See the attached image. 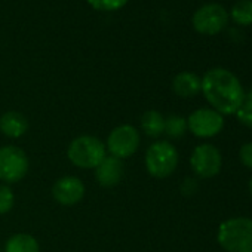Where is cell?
<instances>
[{
    "mask_svg": "<svg viewBox=\"0 0 252 252\" xmlns=\"http://www.w3.org/2000/svg\"><path fill=\"white\" fill-rule=\"evenodd\" d=\"M123 178V162L113 156H105L102 162L95 168V180L99 186L111 189L117 186Z\"/></svg>",
    "mask_w": 252,
    "mask_h": 252,
    "instance_id": "8fae6325",
    "label": "cell"
},
{
    "mask_svg": "<svg viewBox=\"0 0 252 252\" xmlns=\"http://www.w3.org/2000/svg\"><path fill=\"white\" fill-rule=\"evenodd\" d=\"M29 158L24 150L15 146L0 147V180L6 184L21 181L29 172Z\"/></svg>",
    "mask_w": 252,
    "mask_h": 252,
    "instance_id": "8992f818",
    "label": "cell"
},
{
    "mask_svg": "<svg viewBox=\"0 0 252 252\" xmlns=\"http://www.w3.org/2000/svg\"><path fill=\"white\" fill-rule=\"evenodd\" d=\"M91 8L101 12H114L122 9L129 0H86Z\"/></svg>",
    "mask_w": 252,
    "mask_h": 252,
    "instance_id": "d6986e66",
    "label": "cell"
},
{
    "mask_svg": "<svg viewBox=\"0 0 252 252\" xmlns=\"http://www.w3.org/2000/svg\"><path fill=\"white\" fill-rule=\"evenodd\" d=\"M172 89L180 98H193L202 91V79L191 71L178 73L172 80Z\"/></svg>",
    "mask_w": 252,
    "mask_h": 252,
    "instance_id": "4fadbf2b",
    "label": "cell"
},
{
    "mask_svg": "<svg viewBox=\"0 0 252 252\" xmlns=\"http://www.w3.org/2000/svg\"><path fill=\"white\" fill-rule=\"evenodd\" d=\"M187 120L183 116L171 114L165 117V134L171 138H181L187 131Z\"/></svg>",
    "mask_w": 252,
    "mask_h": 252,
    "instance_id": "e0dca14e",
    "label": "cell"
},
{
    "mask_svg": "<svg viewBox=\"0 0 252 252\" xmlns=\"http://www.w3.org/2000/svg\"><path fill=\"white\" fill-rule=\"evenodd\" d=\"M141 129L150 138H158L165 132V117L156 110H147L141 116Z\"/></svg>",
    "mask_w": 252,
    "mask_h": 252,
    "instance_id": "5bb4252c",
    "label": "cell"
},
{
    "mask_svg": "<svg viewBox=\"0 0 252 252\" xmlns=\"http://www.w3.org/2000/svg\"><path fill=\"white\" fill-rule=\"evenodd\" d=\"M224 126L222 116L211 108H199L187 119V128L199 138H211L221 132Z\"/></svg>",
    "mask_w": 252,
    "mask_h": 252,
    "instance_id": "ba28073f",
    "label": "cell"
},
{
    "mask_svg": "<svg viewBox=\"0 0 252 252\" xmlns=\"http://www.w3.org/2000/svg\"><path fill=\"white\" fill-rule=\"evenodd\" d=\"M178 166V152L168 141H156L146 152L147 172L159 180L171 177Z\"/></svg>",
    "mask_w": 252,
    "mask_h": 252,
    "instance_id": "277c9868",
    "label": "cell"
},
{
    "mask_svg": "<svg viewBox=\"0 0 252 252\" xmlns=\"http://www.w3.org/2000/svg\"><path fill=\"white\" fill-rule=\"evenodd\" d=\"M181 190L184 194H193L197 190V184L193 181V178H186V181L181 186Z\"/></svg>",
    "mask_w": 252,
    "mask_h": 252,
    "instance_id": "7402d4cb",
    "label": "cell"
},
{
    "mask_svg": "<svg viewBox=\"0 0 252 252\" xmlns=\"http://www.w3.org/2000/svg\"><path fill=\"white\" fill-rule=\"evenodd\" d=\"M29 131V120L18 111H6L0 117V132L8 138H21Z\"/></svg>",
    "mask_w": 252,
    "mask_h": 252,
    "instance_id": "7c38bea8",
    "label": "cell"
},
{
    "mask_svg": "<svg viewBox=\"0 0 252 252\" xmlns=\"http://www.w3.org/2000/svg\"><path fill=\"white\" fill-rule=\"evenodd\" d=\"M191 23L197 33L205 36H215L225 29L228 23V14L224 6L218 3H208L194 12Z\"/></svg>",
    "mask_w": 252,
    "mask_h": 252,
    "instance_id": "52a82bcc",
    "label": "cell"
},
{
    "mask_svg": "<svg viewBox=\"0 0 252 252\" xmlns=\"http://www.w3.org/2000/svg\"><path fill=\"white\" fill-rule=\"evenodd\" d=\"M5 252H40V246L32 234L18 233L6 240Z\"/></svg>",
    "mask_w": 252,
    "mask_h": 252,
    "instance_id": "9a60e30c",
    "label": "cell"
},
{
    "mask_svg": "<svg viewBox=\"0 0 252 252\" xmlns=\"http://www.w3.org/2000/svg\"><path fill=\"white\" fill-rule=\"evenodd\" d=\"M105 156V144L92 135H82L74 138L67 149L68 160L82 169H95Z\"/></svg>",
    "mask_w": 252,
    "mask_h": 252,
    "instance_id": "3957f363",
    "label": "cell"
},
{
    "mask_svg": "<svg viewBox=\"0 0 252 252\" xmlns=\"http://www.w3.org/2000/svg\"><path fill=\"white\" fill-rule=\"evenodd\" d=\"M236 116L242 125L252 128V89L245 95L242 105L236 111Z\"/></svg>",
    "mask_w": 252,
    "mask_h": 252,
    "instance_id": "ac0fdd59",
    "label": "cell"
},
{
    "mask_svg": "<svg viewBox=\"0 0 252 252\" xmlns=\"http://www.w3.org/2000/svg\"><path fill=\"white\" fill-rule=\"evenodd\" d=\"M141 137L135 126L132 125H119L108 134L105 149L110 152L113 158L120 160L131 158L140 147Z\"/></svg>",
    "mask_w": 252,
    "mask_h": 252,
    "instance_id": "5b68a950",
    "label": "cell"
},
{
    "mask_svg": "<svg viewBox=\"0 0 252 252\" xmlns=\"http://www.w3.org/2000/svg\"><path fill=\"white\" fill-rule=\"evenodd\" d=\"M52 197L63 206H73L85 197V184L79 177L67 175L55 181Z\"/></svg>",
    "mask_w": 252,
    "mask_h": 252,
    "instance_id": "30bf717a",
    "label": "cell"
},
{
    "mask_svg": "<svg viewBox=\"0 0 252 252\" xmlns=\"http://www.w3.org/2000/svg\"><path fill=\"white\" fill-rule=\"evenodd\" d=\"M221 153L211 144L197 146L190 158L193 172L200 178H212L221 169Z\"/></svg>",
    "mask_w": 252,
    "mask_h": 252,
    "instance_id": "9c48e42d",
    "label": "cell"
},
{
    "mask_svg": "<svg viewBox=\"0 0 252 252\" xmlns=\"http://www.w3.org/2000/svg\"><path fill=\"white\" fill-rule=\"evenodd\" d=\"M202 92L220 114H233L242 105L245 92L239 79L228 70L215 67L202 77Z\"/></svg>",
    "mask_w": 252,
    "mask_h": 252,
    "instance_id": "6da1fadb",
    "label": "cell"
},
{
    "mask_svg": "<svg viewBox=\"0 0 252 252\" xmlns=\"http://www.w3.org/2000/svg\"><path fill=\"white\" fill-rule=\"evenodd\" d=\"M15 196L9 186L0 184V215L8 214L14 208Z\"/></svg>",
    "mask_w": 252,
    "mask_h": 252,
    "instance_id": "ffe728a7",
    "label": "cell"
},
{
    "mask_svg": "<svg viewBox=\"0 0 252 252\" xmlns=\"http://www.w3.org/2000/svg\"><path fill=\"white\" fill-rule=\"evenodd\" d=\"M249 190H251V194H252V178H251V181H249Z\"/></svg>",
    "mask_w": 252,
    "mask_h": 252,
    "instance_id": "603a6c76",
    "label": "cell"
},
{
    "mask_svg": "<svg viewBox=\"0 0 252 252\" xmlns=\"http://www.w3.org/2000/svg\"><path fill=\"white\" fill-rule=\"evenodd\" d=\"M231 20L239 26L252 24V0H239L230 11Z\"/></svg>",
    "mask_w": 252,
    "mask_h": 252,
    "instance_id": "2e32d148",
    "label": "cell"
},
{
    "mask_svg": "<svg viewBox=\"0 0 252 252\" xmlns=\"http://www.w3.org/2000/svg\"><path fill=\"white\" fill-rule=\"evenodd\" d=\"M217 239L227 252H252V220L231 218L221 222Z\"/></svg>",
    "mask_w": 252,
    "mask_h": 252,
    "instance_id": "7a4b0ae2",
    "label": "cell"
},
{
    "mask_svg": "<svg viewBox=\"0 0 252 252\" xmlns=\"http://www.w3.org/2000/svg\"><path fill=\"white\" fill-rule=\"evenodd\" d=\"M239 159L243 166L252 169V143H246L239 150Z\"/></svg>",
    "mask_w": 252,
    "mask_h": 252,
    "instance_id": "44dd1931",
    "label": "cell"
}]
</instances>
